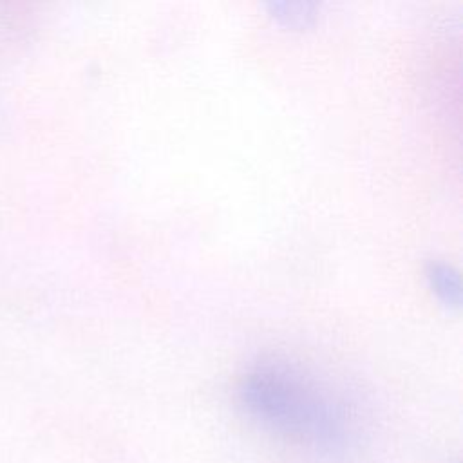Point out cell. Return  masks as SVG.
I'll return each mask as SVG.
<instances>
[{
	"label": "cell",
	"mask_w": 463,
	"mask_h": 463,
	"mask_svg": "<svg viewBox=\"0 0 463 463\" xmlns=\"http://www.w3.org/2000/svg\"><path fill=\"white\" fill-rule=\"evenodd\" d=\"M242 400L264 425L291 439L327 452L344 443L340 411L291 369L268 365L251 373L244 382Z\"/></svg>",
	"instance_id": "cell-1"
}]
</instances>
